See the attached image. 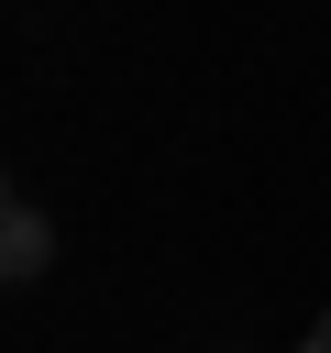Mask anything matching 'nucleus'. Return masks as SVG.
Segmentation results:
<instances>
[{
	"mask_svg": "<svg viewBox=\"0 0 331 353\" xmlns=\"http://www.w3.org/2000/svg\"><path fill=\"white\" fill-rule=\"evenodd\" d=\"M44 265V221L33 210H0V276H33Z\"/></svg>",
	"mask_w": 331,
	"mask_h": 353,
	"instance_id": "1",
	"label": "nucleus"
},
{
	"mask_svg": "<svg viewBox=\"0 0 331 353\" xmlns=\"http://www.w3.org/2000/svg\"><path fill=\"white\" fill-rule=\"evenodd\" d=\"M309 353H331V320H320V331H309Z\"/></svg>",
	"mask_w": 331,
	"mask_h": 353,
	"instance_id": "2",
	"label": "nucleus"
},
{
	"mask_svg": "<svg viewBox=\"0 0 331 353\" xmlns=\"http://www.w3.org/2000/svg\"><path fill=\"white\" fill-rule=\"evenodd\" d=\"M0 210H11V188H0Z\"/></svg>",
	"mask_w": 331,
	"mask_h": 353,
	"instance_id": "3",
	"label": "nucleus"
}]
</instances>
